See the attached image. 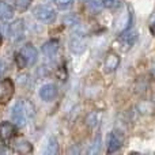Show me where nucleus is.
<instances>
[{
    "label": "nucleus",
    "instance_id": "14",
    "mask_svg": "<svg viewBox=\"0 0 155 155\" xmlns=\"http://www.w3.org/2000/svg\"><path fill=\"white\" fill-rule=\"evenodd\" d=\"M101 118H102V114L99 112L88 113L87 117H86V125H87L88 128H95V127L101 123Z\"/></svg>",
    "mask_w": 155,
    "mask_h": 155
},
{
    "label": "nucleus",
    "instance_id": "21",
    "mask_svg": "<svg viewBox=\"0 0 155 155\" xmlns=\"http://www.w3.org/2000/svg\"><path fill=\"white\" fill-rule=\"evenodd\" d=\"M90 7H91V8H94V10H98V8H101V7H102L101 0H91Z\"/></svg>",
    "mask_w": 155,
    "mask_h": 155
},
{
    "label": "nucleus",
    "instance_id": "6",
    "mask_svg": "<svg viewBox=\"0 0 155 155\" xmlns=\"http://www.w3.org/2000/svg\"><path fill=\"white\" fill-rule=\"evenodd\" d=\"M19 53L22 54V57L25 59V61H26L27 65L35 64V61H37V59H38L37 49H35L34 46L31 45V44H27V45H25L23 48L21 49V52H19Z\"/></svg>",
    "mask_w": 155,
    "mask_h": 155
},
{
    "label": "nucleus",
    "instance_id": "22",
    "mask_svg": "<svg viewBox=\"0 0 155 155\" xmlns=\"http://www.w3.org/2000/svg\"><path fill=\"white\" fill-rule=\"evenodd\" d=\"M151 30H153V33H155V23L151 26Z\"/></svg>",
    "mask_w": 155,
    "mask_h": 155
},
{
    "label": "nucleus",
    "instance_id": "15",
    "mask_svg": "<svg viewBox=\"0 0 155 155\" xmlns=\"http://www.w3.org/2000/svg\"><path fill=\"white\" fill-rule=\"evenodd\" d=\"M70 49L74 53H82L84 51V42L80 38H72L70 41Z\"/></svg>",
    "mask_w": 155,
    "mask_h": 155
},
{
    "label": "nucleus",
    "instance_id": "17",
    "mask_svg": "<svg viewBox=\"0 0 155 155\" xmlns=\"http://www.w3.org/2000/svg\"><path fill=\"white\" fill-rule=\"evenodd\" d=\"M54 4L59 10H67L74 4V0H54Z\"/></svg>",
    "mask_w": 155,
    "mask_h": 155
},
{
    "label": "nucleus",
    "instance_id": "3",
    "mask_svg": "<svg viewBox=\"0 0 155 155\" xmlns=\"http://www.w3.org/2000/svg\"><path fill=\"white\" fill-rule=\"evenodd\" d=\"M137 40V33L136 31H131V30H125L123 31V34L118 38V45H120V49L123 52H127L135 45Z\"/></svg>",
    "mask_w": 155,
    "mask_h": 155
},
{
    "label": "nucleus",
    "instance_id": "20",
    "mask_svg": "<svg viewBox=\"0 0 155 155\" xmlns=\"http://www.w3.org/2000/svg\"><path fill=\"white\" fill-rule=\"evenodd\" d=\"M15 61H16V64H18V67L19 68H25V67H26V61H25V59H23V57H22V54L21 53H18V54H16V56H15Z\"/></svg>",
    "mask_w": 155,
    "mask_h": 155
},
{
    "label": "nucleus",
    "instance_id": "5",
    "mask_svg": "<svg viewBox=\"0 0 155 155\" xmlns=\"http://www.w3.org/2000/svg\"><path fill=\"white\" fill-rule=\"evenodd\" d=\"M118 65H120V56L117 53H114V52H109L106 54V57H105L104 71L106 74H112L117 70Z\"/></svg>",
    "mask_w": 155,
    "mask_h": 155
},
{
    "label": "nucleus",
    "instance_id": "13",
    "mask_svg": "<svg viewBox=\"0 0 155 155\" xmlns=\"http://www.w3.org/2000/svg\"><path fill=\"white\" fill-rule=\"evenodd\" d=\"M14 147H15L16 153H21V154H27V153H31L33 151L31 143L26 139H16Z\"/></svg>",
    "mask_w": 155,
    "mask_h": 155
},
{
    "label": "nucleus",
    "instance_id": "16",
    "mask_svg": "<svg viewBox=\"0 0 155 155\" xmlns=\"http://www.w3.org/2000/svg\"><path fill=\"white\" fill-rule=\"evenodd\" d=\"M59 151V146H57V140L56 139H49L48 144H46V148H45V154H57Z\"/></svg>",
    "mask_w": 155,
    "mask_h": 155
},
{
    "label": "nucleus",
    "instance_id": "19",
    "mask_svg": "<svg viewBox=\"0 0 155 155\" xmlns=\"http://www.w3.org/2000/svg\"><path fill=\"white\" fill-rule=\"evenodd\" d=\"M33 0H16V5H18L21 10H26L30 4H31Z\"/></svg>",
    "mask_w": 155,
    "mask_h": 155
},
{
    "label": "nucleus",
    "instance_id": "12",
    "mask_svg": "<svg viewBox=\"0 0 155 155\" xmlns=\"http://www.w3.org/2000/svg\"><path fill=\"white\" fill-rule=\"evenodd\" d=\"M11 18H14V8L4 0H0V19L8 21Z\"/></svg>",
    "mask_w": 155,
    "mask_h": 155
},
{
    "label": "nucleus",
    "instance_id": "2",
    "mask_svg": "<svg viewBox=\"0 0 155 155\" xmlns=\"http://www.w3.org/2000/svg\"><path fill=\"white\" fill-rule=\"evenodd\" d=\"M15 86L10 78L0 80V104H8L14 95Z\"/></svg>",
    "mask_w": 155,
    "mask_h": 155
},
{
    "label": "nucleus",
    "instance_id": "24",
    "mask_svg": "<svg viewBox=\"0 0 155 155\" xmlns=\"http://www.w3.org/2000/svg\"><path fill=\"white\" fill-rule=\"evenodd\" d=\"M0 75H2V68H0Z\"/></svg>",
    "mask_w": 155,
    "mask_h": 155
},
{
    "label": "nucleus",
    "instance_id": "10",
    "mask_svg": "<svg viewBox=\"0 0 155 155\" xmlns=\"http://www.w3.org/2000/svg\"><path fill=\"white\" fill-rule=\"evenodd\" d=\"M40 97H41V99L45 102L53 101V99L57 97V87L54 84H52V83L44 84L40 90Z\"/></svg>",
    "mask_w": 155,
    "mask_h": 155
},
{
    "label": "nucleus",
    "instance_id": "23",
    "mask_svg": "<svg viewBox=\"0 0 155 155\" xmlns=\"http://www.w3.org/2000/svg\"><path fill=\"white\" fill-rule=\"evenodd\" d=\"M2 42H3V37H2V34H0V46H2Z\"/></svg>",
    "mask_w": 155,
    "mask_h": 155
},
{
    "label": "nucleus",
    "instance_id": "9",
    "mask_svg": "<svg viewBox=\"0 0 155 155\" xmlns=\"http://www.w3.org/2000/svg\"><path fill=\"white\" fill-rule=\"evenodd\" d=\"M8 33H10V37L12 40H21L25 34V22L22 19H16L15 22L10 25V29H8Z\"/></svg>",
    "mask_w": 155,
    "mask_h": 155
},
{
    "label": "nucleus",
    "instance_id": "18",
    "mask_svg": "<svg viewBox=\"0 0 155 155\" xmlns=\"http://www.w3.org/2000/svg\"><path fill=\"white\" fill-rule=\"evenodd\" d=\"M101 3H102V7L113 8V7H117L120 0H101Z\"/></svg>",
    "mask_w": 155,
    "mask_h": 155
},
{
    "label": "nucleus",
    "instance_id": "11",
    "mask_svg": "<svg viewBox=\"0 0 155 155\" xmlns=\"http://www.w3.org/2000/svg\"><path fill=\"white\" fill-rule=\"evenodd\" d=\"M59 52V41L57 40H49L42 45V53L48 59H53Z\"/></svg>",
    "mask_w": 155,
    "mask_h": 155
},
{
    "label": "nucleus",
    "instance_id": "1",
    "mask_svg": "<svg viewBox=\"0 0 155 155\" xmlns=\"http://www.w3.org/2000/svg\"><path fill=\"white\" fill-rule=\"evenodd\" d=\"M33 14L38 21L44 22V23H52L56 19V11L48 5H37L33 10Z\"/></svg>",
    "mask_w": 155,
    "mask_h": 155
},
{
    "label": "nucleus",
    "instance_id": "4",
    "mask_svg": "<svg viewBox=\"0 0 155 155\" xmlns=\"http://www.w3.org/2000/svg\"><path fill=\"white\" fill-rule=\"evenodd\" d=\"M124 143V135L121 134L120 131H113L109 136V140H107V154L116 153L121 148Z\"/></svg>",
    "mask_w": 155,
    "mask_h": 155
},
{
    "label": "nucleus",
    "instance_id": "8",
    "mask_svg": "<svg viewBox=\"0 0 155 155\" xmlns=\"http://www.w3.org/2000/svg\"><path fill=\"white\" fill-rule=\"evenodd\" d=\"M26 113L23 109V102H18L12 107V120L16 127H23L26 124Z\"/></svg>",
    "mask_w": 155,
    "mask_h": 155
},
{
    "label": "nucleus",
    "instance_id": "7",
    "mask_svg": "<svg viewBox=\"0 0 155 155\" xmlns=\"http://www.w3.org/2000/svg\"><path fill=\"white\" fill-rule=\"evenodd\" d=\"M16 134V128L15 124H11L8 121H4V123L0 124V140L2 142H10Z\"/></svg>",
    "mask_w": 155,
    "mask_h": 155
}]
</instances>
